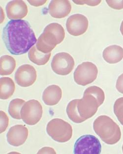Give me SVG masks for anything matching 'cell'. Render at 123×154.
Segmentation results:
<instances>
[{"label": "cell", "instance_id": "cell-30", "mask_svg": "<svg viewBox=\"0 0 123 154\" xmlns=\"http://www.w3.org/2000/svg\"><path fill=\"white\" fill-rule=\"evenodd\" d=\"M31 5L35 7H39L45 4L46 1H28Z\"/></svg>", "mask_w": 123, "mask_h": 154}, {"label": "cell", "instance_id": "cell-25", "mask_svg": "<svg viewBox=\"0 0 123 154\" xmlns=\"http://www.w3.org/2000/svg\"><path fill=\"white\" fill-rule=\"evenodd\" d=\"M1 115V134L4 133L7 130L9 124V118L7 114L3 111L0 112Z\"/></svg>", "mask_w": 123, "mask_h": 154}, {"label": "cell", "instance_id": "cell-7", "mask_svg": "<svg viewBox=\"0 0 123 154\" xmlns=\"http://www.w3.org/2000/svg\"><path fill=\"white\" fill-rule=\"evenodd\" d=\"M75 65L73 57L66 52H60L56 54L51 64L53 72L60 75L69 74L73 70Z\"/></svg>", "mask_w": 123, "mask_h": 154}, {"label": "cell", "instance_id": "cell-1", "mask_svg": "<svg viewBox=\"0 0 123 154\" xmlns=\"http://www.w3.org/2000/svg\"><path fill=\"white\" fill-rule=\"evenodd\" d=\"M3 39L11 54H25L37 42L35 32L28 22L24 20H11L3 29Z\"/></svg>", "mask_w": 123, "mask_h": 154}, {"label": "cell", "instance_id": "cell-9", "mask_svg": "<svg viewBox=\"0 0 123 154\" xmlns=\"http://www.w3.org/2000/svg\"><path fill=\"white\" fill-rule=\"evenodd\" d=\"M88 19L81 14L71 15L66 20L67 31L70 35L75 37L84 34L88 29Z\"/></svg>", "mask_w": 123, "mask_h": 154}, {"label": "cell", "instance_id": "cell-31", "mask_svg": "<svg viewBox=\"0 0 123 154\" xmlns=\"http://www.w3.org/2000/svg\"><path fill=\"white\" fill-rule=\"evenodd\" d=\"M120 32L123 36V21L122 22V23H121V25Z\"/></svg>", "mask_w": 123, "mask_h": 154}, {"label": "cell", "instance_id": "cell-12", "mask_svg": "<svg viewBox=\"0 0 123 154\" xmlns=\"http://www.w3.org/2000/svg\"><path fill=\"white\" fill-rule=\"evenodd\" d=\"M28 135V130L25 126L16 125L11 127L7 133V141L11 146L18 147L24 143Z\"/></svg>", "mask_w": 123, "mask_h": 154}, {"label": "cell", "instance_id": "cell-27", "mask_svg": "<svg viewBox=\"0 0 123 154\" xmlns=\"http://www.w3.org/2000/svg\"><path fill=\"white\" fill-rule=\"evenodd\" d=\"M73 2L77 5L86 4L88 5L94 7L100 4L102 1H73Z\"/></svg>", "mask_w": 123, "mask_h": 154}, {"label": "cell", "instance_id": "cell-18", "mask_svg": "<svg viewBox=\"0 0 123 154\" xmlns=\"http://www.w3.org/2000/svg\"><path fill=\"white\" fill-rule=\"evenodd\" d=\"M51 53L45 54L39 51L36 46H34L29 52L28 57L30 61L38 66L45 65L50 60Z\"/></svg>", "mask_w": 123, "mask_h": 154}, {"label": "cell", "instance_id": "cell-3", "mask_svg": "<svg viewBox=\"0 0 123 154\" xmlns=\"http://www.w3.org/2000/svg\"><path fill=\"white\" fill-rule=\"evenodd\" d=\"M48 134L54 140L60 143L69 141L72 136V128L68 122L59 118L53 119L46 127Z\"/></svg>", "mask_w": 123, "mask_h": 154}, {"label": "cell", "instance_id": "cell-28", "mask_svg": "<svg viewBox=\"0 0 123 154\" xmlns=\"http://www.w3.org/2000/svg\"><path fill=\"white\" fill-rule=\"evenodd\" d=\"M116 88L118 92L123 94V73L118 77L116 81Z\"/></svg>", "mask_w": 123, "mask_h": 154}, {"label": "cell", "instance_id": "cell-29", "mask_svg": "<svg viewBox=\"0 0 123 154\" xmlns=\"http://www.w3.org/2000/svg\"><path fill=\"white\" fill-rule=\"evenodd\" d=\"M38 154H56V153L53 148L49 147H45L39 150Z\"/></svg>", "mask_w": 123, "mask_h": 154}, {"label": "cell", "instance_id": "cell-11", "mask_svg": "<svg viewBox=\"0 0 123 154\" xmlns=\"http://www.w3.org/2000/svg\"><path fill=\"white\" fill-rule=\"evenodd\" d=\"M60 44L58 39L53 33L48 30L44 29L43 32L38 38L36 48L39 51L48 54Z\"/></svg>", "mask_w": 123, "mask_h": 154}, {"label": "cell", "instance_id": "cell-17", "mask_svg": "<svg viewBox=\"0 0 123 154\" xmlns=\"http://www.w3.org/2000/svg\"><path fill=\"white\" fill-rule=\"evenodd\" d=\"M15 85L10 77H2L0 79V98L7 100L11 97L15 91Z\"/></svg>", "mask_w": 123, "mask_h": 154}, {"label": "cell", "instance_id": "cell-15", "mask_svg": "<svg viewBox=\"0 0 123 154\" xmlns=\"http://www.w3.org/2000/svg\"><path fill=\"white\" fill-rule=\"evenodd\" d=\"M62 97V91L58 86L50 85L45 90L42 100L45 104L53 106L58 104Z\"/></svg>", "mask_w": 123, "mask_h": 154}, {"label": "cell", "instance_id": "cell-13", "mask_svg": "<svg viewBox=\"0 0 123 154\" xmlns=\"http://www.w3.org/2000/svg\"><path fill=\"white\" fill-rule=\"evenodd\" d=\"M7 16L12 20H21L28 12L26 3L21 0L12 1L8 3L6 8Z\"/></svg>", "mask_w": 123, "mask_h": 154}, {"label": "cell", "instance_id": "cell-21", "mask_svg": "<svg viewBox=\"0 0 123 154\" xmlns=\"http://www.w3.org/2000/svg\"><path fill=\"white\" fill-rule=\"evenodd\" d=\"M25 101L22 99H15L10 102L8 106V113L11 117L17 120L21 119V110L25 103Z\"/></svg>", "mask_w": 123, "mask_h": 154}, {"label": "cell", "instance_id": "cell-32", "mask_svg": "<svg viewBox=\"0 0 123 154\" xmlns=\"http://www.w3.org/2000/svg\"><path fill=\"white\" fill-rule=\"evenodd\" d=\"M122 150H123V146H122Z\"/></svg>", "mask_w": 123, "mask_h": 154}, {"label": "cell", "instance_id": "cell-23", "mask_svg": "<svg viewBox=\"0 0 123 154\" xmlns=\"http://www.w3.org/2000/svg\"><path fill=\"white\" fill-rule=\"evenodd\" d=\"M45 29L53 33L58 39L60 43L64 41L65 37V32L61 25L57 23H51L46 26Z\"/></svg>", "mask_w": 123, "mask_h": 154}, {"label": "cell", "instance_id": "cell-10", "mask_svg": "<svg viewBox=\"0 0 123 154\" xmlns=\"http://www.w3.org/2000/svg\"><path fill=\"white\" fill-rule=\"evenodd\" d=\"M37 77V71L35 69L28 64L21 66L15 74L16 82L22 87H27L32 85L36 81Z\"/></svg>", "mask_w": 123, "mask_h": 154}, {"label": "cell", "instance_id": "cell-4", "mask_svg": "<svg viewBox=\"0 0 123 154\" xmlns=\"http://www.w3.org/2000/svg\"><path fill=\"white\" fill-rule=\"evenodd\" d=\"M102 145L98 138L90 134L82 135L75 143L73 153L75 154H100Z\"/></svg>", "mask_w": 123, "mask_h": 154}, {"label": "cell", "instance_id": "cell-5", "mask_svg": "<svg viewBox=\"0 0 123 154\" xmlns=\"http://www.w3.org/2000/svg\"><path fill=\"white\" fill-rule=\"evenodd\" d=\"M98 75L97 66L93 63L85 62L78 65L73 74L75 82L78 85L86 86L96 79Z\"/></svg>", "mask_w": 123, "mask_h": 154}, {"label": "cell", "instance_id": "cell-8", "mask_svg": "<svg viewBox=\"0 0 123 154\" xmlns=\"http://www.w3.org/2000/svg\"><path fill=\"white\" fill-rule=\"evenodd\" d=\"M100 106L99 103L94 97L90 94H83V97L79 99L77 109L81 117L87 120L93 116Z\"/></svg>", "mask_w": 123, "mask_h": 154}, {"label": "cell", "instance_id": "cell-6", "mask_svg": "<svg viewBox=\"0 0 123 154\" xmlns=\"http://www.w3.org/2000/svg\"><path fill=\"white\" fill-rule=\"evenodd\" d=\"M43 114L41 103L35 100L25 103L21 110V117L23 122L30 126L35 125L39 122Z\"/></svg>", "mask_w": 123, "mask_h": 154}, {"label": "cell", "instance_id": "cell-26", "mask_svg": "<svg viewBox=\"0 0 123 154\" xmlns=\"http://www.w3.org/2000/svg\"><path fill=\"white\" fill-rule=\"evenodd\" d=\"M108 5L114 10H120L123 9V0L122 1H106Z\"/></svg>", "mask_w": 123, "mask_h": 154}, {"label": "cell", "instance_id": "cell-14", "mask_svg": "<svg viewBox=\"0 0 123 154\" xmlns=\"http://www.w3.org/2000/svg\"><path fill=\"white\" fill-rule=\"evenodd\" d=\"M48 10L52 17L60 19L69 14L72 11V5L68 0H53L49 5Z\"/></svg>", "mask_w": 123, "mask_h": 154}, {"label": "cell", "instance_id": "cell-20", "mask_svg": "<svg viewBox=\"0 0 123 154\" xmlns=\"http://www.w3.org/2000/svg\"><path fill=\"white\" fill-rule=\"evenodd\" d=\"M79 99H75L70 101L66 107V113L69 119L75 123H83L86 120L81 117L77 109V103Z\"/></svg>", "mask_w": 123, "mask_h": 154}, {"label": "cell", "instance_id": "cell-16", "mask_svg": "<svg viewBox=\"0 0 123 154\" xmlns=\"http://www.w3.org/2000/svg\"><path fill=\"white\" fill-rule=\"evenodd\" d=\"M103 56L109 64H116L123 59V48L117 45L108 46L103 50Z\"/></svg>", "mask_w": 123, "mask_h": 154}, {"label": "cell", "instance_id": "cell-24", "mask_svg": "<svg viewBox=\"0 0 123 154\" xmlns=\"http://www.w3.org/2000/svg\"><path fill=\"white\" fill-rule=\"evenodd\" d=\"M114 112L120 123L123 126V97L119 98L115 101Z\"/></svg>", "mask_w": 123, "mask_h": 154}, {"label": "cell", "instance_id": "cell-2", "mask_svg": "<svg viewBox=\"0 0 123 154\" xmlns=\"http://www.w3.org/2000/svg\"><path fill=\"white\" fill-rule=\"evenodd\" d=\"M95 133L100 139L108 145H114L121 138V131L117 124L106 115H101L93 123Z\"/></svg>", "mask_w": 123, "mask_h": 154}, {"label": "cell", "instance_id": "cell-19", "mask_svg": "<svg viewBox=\"0 0 123 154\" xmlns=\"http://www.w3.org/2000/svg\"><path fill=\"white\" fill-rule=\"evenodd\" d=\"M0 75H8L14 72L16 67L15 59L9 55H4L0 59Z\"/></svg>", "mask_w": 123, "mask_h": 154}, {"label": "cell", "instance_id": "cell-22", "mask_svg": "<svg viewBox=\"0 0 123 154\" xmlns=\"http://www.w3.org/2000/svg\"><path fill=\"white\" fill-rule=\"evenodd\" d=\"M84 94H90L97 100L100 106L103 104L105 100V94L103 91L99 87L93 86L87 88L84 91Z\"/></svg>", "mask_w": 123, "mask_h": 154}]
</instances>
